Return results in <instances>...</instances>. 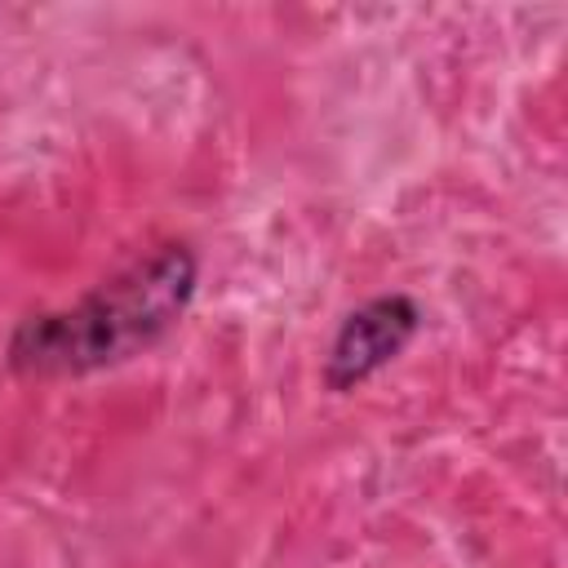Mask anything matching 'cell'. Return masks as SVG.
Segmentation results:
<instances>
[{
    "label": "cell",
    "mask_w": 568,
    "mask_h": 568,
    "mask_svg": "<svg viewBox=\"0 0 568 568\" xmlns=\"http://www.w3.org/2000/svg\"><path fill=\"white\" fill-rule=\"evenodd\" d=\"M200 266L186 244H160L102 280L67 311L27 315L9 337V368L22 377H75L133 359L186 311Z\"/></svg>",
    "instance_id": "cell-1"
},
{
    "label": "cell",
    "mask_w": 568,
    "mask_h": 568,
    "mask_svg": "<svg viewBox=\"0 0 568 568\" xmlns=\"http://www.w3.org/2000/svg\"><path fill=\"white\" fill-rule=\"evenodd\" d=\"M417 328H422V306L408 293L368 297L337 324L328 359H324V386L351 390V386L368 382L417 337Z\"/></svg>",
    "instance_id": "cell-2"
}]
</instances>
